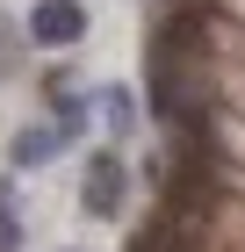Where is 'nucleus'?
Wrapping results in <instances>:
<instances>
[{
    "instance_id": "7ed1b4c3",
    "label": "nucleus",
    "mask_w": 245,
    "mask_h": 252,
    "mask_svg": "<svg viewBox=\"0 0 245 252\" xmlns=\"http://www.w3.org/2000/svg\"><path fill=\"white\" fill-rule=\"evenodd\" d=\"M58 144H65V137H58V123H22L15 144H7V158H15L22 173H36V166H51V158H58Z\"/></svg>"
},
{
    "instance_id": "f03ea898",
    "label": "nucleus",
    "mask_w": 245,
    "mask_h": 252,
    "mask_svg": "<svg viewBox=\"0 0 245 252\" xmlns=\"http://www.w3.org/2000/svg\"><path fill=\"white\" fill-rule=\"evenodd\" d=\"M79 36H87V7H79V0H29V43L72 51Z\"/></svg>"
},
{
    "instance_id": "39448f33",
    "label": "nucleus",
    "mask_w": 245,
    "mask_h": 252,
    "mask_svg": "<svg viewBox=\"0 0 245 252\" xmlns=\"http://www.w3.org/2000/svg\"><path fill=\"white\" fill-rule=\"evenodd\" d=\"M101 116H108L115 137H130V130H137V101H130V87H101Z\"/></svg>"
},
{
    "instance_id": "0eeeda50",
    "label": "nucleus",
    "mask_w": 245,
    "mask_h": 252,
    "mask_svg": "<svg viewBox=\"0 0 245 252\" xmlns=\"http://www.w3.org/2000/svg\"><path fill=\"white\" fill-rule=\"evenodd\" d=\"M65 252H79V245H65Z\"/></svg>"
},
{
    "instance_id": "423d86ee",
    "label": "nucleus",
    "mask_w": 245,
    "mask_h": 252,
    "mask_svg": "<svg viewBox=\"0 0 245 252\" xmlns=\"http://www.w3.org/2000/svg\"><path fill=\"white\" fill-rule=\"evenodd\" d=\"M0 252H22V216H15V194L0 188Z\"/></svg>"
},
{
    "instance_id": "f257e3e1",
    "label": "nucleus",
    "mask_w": 245,
    "mask_h": 252,
    "mask_svg": "<svg viewBox=\"0 0 245 252\" xmlns=\"http://www.w3.org/2000/svg\"><path fill=\"white\" fill-rule=\"evenodd\" d=\"M130 158L115 152V144H101V152H87V166H79V209L101 216V223H115V216L130 209Z\"/></svg>"
},
{
    "instance_id": "20e7f679",
    "label": "nucleus",
    "mask_w": 245,
    "mask_h": 252,
    "mask_svg": "<svg viewBox=\"0 0 245 252\" xmlns=\"http://www.w3.org/2000/svg\"><path fill=\"white\" fill-rule=\"evenodd\" d=\"M43 94H51V123H58V137H79V130H87V94H79L65 72H43Z\"/></svg>"
}]
</instances>
